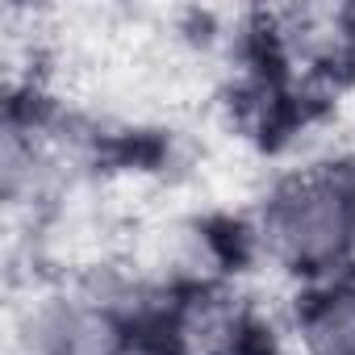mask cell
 Segmentation results:
<instances>
[{"label":"cell","instance_id":"cell-1","mask_svg":"<svg viewBox=\"0 0 355 355\" xmlns=\"http://www.w3.org/2000/svg\"><path fill=\"white\" fill-rule=\"evenodd\" d=\"M259 239L288 272L334 268L355 251V184L334 171L293 175L268 197Z\"/></svg>","mask_w":355,"mask_h":355},{"label":"cell","instance_id":"cell-2","mask_svg":"<svg viewBox=\"0 0 355 355\" xmlns=\"http://www.w3.org/2000/svg\"><path fill=\"white\" fill-rule=\"evenodd\" d=\"M21 330L30 355H117L121 347V322L101 297H42Z\"/></svg>","mask_w":355,"mask_h":355},{"label":"cell","instance_id":"cell-3","mask_svg":"<svg viewBox=\"0 0 355 355\" xmlns=\"http://www.w3.org/2000/svg\"><path fill=\"white\" fill-rule=\"evenodd\" d=\"M297 330L305 355H355V280L305 297Z\"/></svg>","mask_w":355,"mask_h":355},{"label":"cell","instance_id":"cell-4","mask_svg":"<svg viewBox=\"0 0 355 355\" xmlns=\"http://www.w3.org/2000/svg\"><path fill=\"white\" fill-rule=\"evenodd\" d=\"M351 259H355V251H351Z\"/></svg>","mask_w":355,"mask_h":355}]
</instances>
